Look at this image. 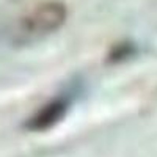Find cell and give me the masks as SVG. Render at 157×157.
<instances>
[{"mask_svg":"<svg viewBox=\"0 0 157 157\" xmlns=\"http://www.w3.org/2000/svg\"><path fill=\"white\" fill-rule=\"evenodd\" d=\"M66 109H68L66 101H63V99L52 101V102L47 104V105H44L33 118H30L29 127L33 129V130H43V129H47L50 126H54L55 123H58L64 116Z\"/></svg>","mask_w":157,"mask_h":157,"instance_id":"7a4b0ae2","label":"cell"},{"mask_svg":"<svg viewBox=\"0 0 157 157\" xmlns=\"http://www.w3.org/2000/svg\"><path fill=\"white\" fill-rule=\"evenodd\" d=\"M66 21V6L61 2L50 0L36 5L17 24V39L36 41L58 30Z\"/></svg>","mask_w":157,"mask_h":157,"instance_id":"6da1fadb","label":"cell"}]
</instances>
